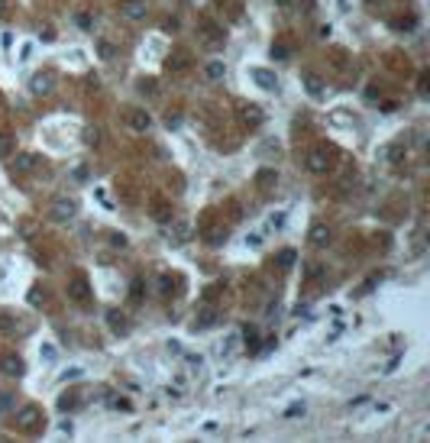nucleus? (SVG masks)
Segmentation results:
<instances>
[{
	"label": "nucleus",
	"instance_id": "obj_1",
	"mask_svg": "<svg viewBox=\"0 0 430 443\" xmlns=\"http://www.w3.org/2000/svg\"><path fill=\"white\" fill-rule=\"evenodd\" d=\"M74 210H78V204H74V201H65V197H58L55 207H52V217H55V220H71Z\"/></svg>",
	"mask_w": 430,
	"mask_h": 443
},
{
	"label": "nucleus",
	"instance_id": "obj_2",
	"mask_svg": "<svg viewBox=\"0 0 430 443\" xmlns=\"http://www.w3.org/2000/svg\"><path fill=\"white\" fill-rule=\"evenodd\" d=\"M252 78H256V84L265 87V91H275L278 87V78L269 71V68H252Z\"/></svg>",
	"mask_w": 430,
	"mask_h": 443
},
{
	"label": "nucleus",
	"instance_id": "obj_3",
	"mask_svg": "<svg viewBox=\"0 0 430 443\" xmlns=\"http://www.w3.org/2000/svg\"><path fill=\"white\" fill-rule=\"evenodd\" d=\"M0 372L3 376H23V359L19 356H0Z\"/></svg>",
	"mask_w": 430,
	"mask_h": 443
},
{
	"label": "nucleus",
	"instance_id": "obj_4",
	"mask_svg": "<svg viewBox=\"0 0 430 443\" xmlns=\"http://www.w3.org/2000/svg\"><path fill=\"white\" fill-rule=\"evenodd\" d=\"M36 424H39V411H36V408H23L19 418H16V427H19V431H32Z\"/></svg>",
	"mask_w": 430,
	"mask_h": 443
},
{
	"label": "nucleus",
	"instance_id": "obj_5",
	"mask_svg": "<svg viewBox=\"0 0 430 443\" xmlns=\"http://www.w3.org/2000/svg\"><path fill=\"white\" fill-rule=\"evenodd\" d=\"M123 16L126 19H142L146 16V0H126V3H123Z\"/></svg>",
	"mask_w": 430,
	"mask_h": 443
},
{
	"label": "nucleus",
	"instance_id": "obj_6",
	"mask_svg": "<svg viewBox=\"0 0 430 443\" xmlns=\"http://www.w3.org/2000/svg\"><path fill=\"white\" fill-rule=\"evenodd\" d=\"M129 126H133L136 133H142V129L152 126V117H149L146 110H133V113H129Z\"/></svg>",
	"mask_w": 430,
	"mask_h": 443
},
{
	"label": "nucleus",
	"instance_id": "obj_7",
	"mask_svg": "<svg viewBox=\"0 0 430 443\" xmlns=\"http://www.w3.org/2000/svg\"><path fill=\"white\" fill-rule=\"evenodd\" d=\"M29 87H32V94H49L52 91V74H32Z\"/></svg>",
	"mask_w": 430,
	"mask_h": 443
},
{
	"label": "nucleus",
	"instance_id": "obj_8",
	"mask_svg": "<svg viewBox=\"0 0 430 443\" xmlns=\"http://www.w3.org/2000/svg\"><path fill=\"white\" fill-rule=\"evenodd\" d=\"M327 165H330L327 152H314L311 159H307V168H311V172H327Z\"/></svg>",
	"mask_w": 430,
	"mask_h": 443
},
{
	"label": "nucleus",
	"instance_id": "obj_9",
	"mask_svg": "<svg viewBox=\"0 0 430 443\" xmlns=\"http://www.w3.org/2000/svg\"><path fill=\"white\" fill-rule=\"evenodd\" d=\"M32 165H36V155H29V152H23V155L13 159V172H29Z\"/></svg>",
	"mask_w": 430,
	"mask_h": 443
},
{
	"label": "nucleus",
	"instance_id": "obj_10",
	"mask_svg": "<svg viewBox=\"0 0 430 443\" xmlns=\"http://www.w3.org/2000/svg\"><path fill=\"white\" fill-rule=\"evenodd\" d=\"M68 295H71L74 301H87V285H84V282H81V278H78V282H74L71 288H68Z\"/></svg>",
	"mask_w": 430,
	"mask_h": 443
},
{
	"label": "nucleus",
	"instance_id": "obj_11",
	"mask_svg": "<svg viewBox=\"0 0 430 443\" xmlns=\"http://www.w3.org/2000/svg\"><path fill=\"white\" fill-rule=\"evenodd\" d=\"M327 240H330V233H327V227H320V223H317V227L311 230V243H317V246H324Z\"/></svg>",
	"mask_w": 430,
	"mask_h": 443
},
{
	"label": "nucleus",
	"instance_id": "obj_12",
	"mask_svg": "<svg viewBox=\"0 0 430 443\" xmlns=\"http://www.w3.org/2000/svg\"><path fill=\"white\" fill-rule=\"evenodd\" d=\"M223 74H227V68H223V62H210V65H207V78H210V81H220Z\"/></svg>",
	"mask_w": 430,
	"mask_h": 443
},
{
	"label": "nucleus",
	"instance_id": "obj_13",
	"mask_svg": "<svg viewBox=\"0 0 430 443\" xmlns=\"http://www.w3.org/2000/svg\"><path fill=\"white\" fill-rule=\"evenodd\" d=\"M39 356H42V359H49V363H52V359L58 356V350H55L52 343H42V346H39Z\"/></svg>",
	"mask_w": 430,
	"mask_h": 443
},
{
	"label": "nucleus",
	"instance_id": "obj_14",
	"mask_svg": "<svg viewBox=\"0 0 430 443\" xmlns=\"http://www.w3.org/2000/svg\"><path fill=\"white\" fill-rule=\"evenodd\" d=\"M10 152H13V139L0 133V159H3V155H10Z\"/></svg>",
	"mask_w": 430,
	"mask_h": 443
},
{
	"label": "nucleus",
	"instance_id": "obj_15",
	"mask_svg": "<svg viewBox=\"0 0 430 443\" xmlns=\"http://www.w3.org/2000/svg\"><path fill=\"white\" fill-rule=\"evenodd\" d=\"M168 68H175V71L188 68V55H175V58H168Z\"/></svg>",
	"mask_w": 430,
	"mask_h": 443
},
{
	"label": "nucleus",
	"instance_id": "obj_16",
	"mask_svg": "<svg viewBox=\"0 0 430 443\" xmlns=\"http://www.w3.org/2000/svg\"><path fill=\"white\" fill-rule=\"evenodd\" d=\"M291 262H295V249H285V253L278 256V265H282V269H288Z\"/></svg>",
	"mask_w": 430,
	"mask_h": 443
},
{
	"label": "nucleus",
	"instance_id": "obj_17",
	"mask_svg": "<svg viewBox=\"0 0 430 443\" xmlns=\"http://www.w3.org/2000/svg\"><path fill=\"white\" fill-rule=\"evenodd\" d=\"M107 320H110V327H113V330H117V333H123V330H126V320H123V317H117V314H110Z\"/></svg>",
	"mask_w": 430,
	"mask_h": 443
},
{
	"label": "nucleus",
	"instance_id": "obj_18",
	"mask_svg": "<svg viewBox=\"0 0 430 443\" xmlns=\"http://www.w3.org/2000/svg\"><path fill=\"white\" fill-rule=\"evenodd\" d=\"M74 23H78L81 29H91V16H87V13H78V16H74Z\"/></svg>",
	"mask_w": 430,
	"mask_h": 443
},
{
	"label": "nucleus",
	"instance_id": "obj_19",
	"mask_svg": "<svg viewBox=\"0 0 430 443\" xmlns=\"http://www.w3.org/2000/svg\"><path fill=\"white\" fill-rule=\"evenodd\" d=\"M243 117H246V120H252V123H259V120H262V113H259L256 107H249V110H243Z\"/></svg>",
	"mask_w": 430,
	"mask_h": 443
},
{
	"label": "nucleus",
	"instance_id": "obj_20",
	"mask_svg": "<svg viewBox=\"0 0 430 443\" xmlns=\"http://www.w3.org/2000/svg\"><path fill=\"white\" fill-rule=\"evenodd\" d=\"M304 414V405H291L288 411H285V418H301Z\"/></svg>",
	"mask_w": 430,
	"mask_h": 443
},
{
	"label": "nucleus",
	"instance_id": "obj_21",
	"mask_svg": "<svg viewBox=\"0 0 430 443\" xmlns=\"http://www.w3.org/2000/svg\"><path fill=\"white\" fill-rule=\"evenodd\" d=\"M97 52H100V58H110V55H113V45H110V42H100Z\"/></svg>",
	"mask_w": 430,
	"mask_h": 443
},
{
	"label": "nucleus",
	"instance_id": "obj_22",
	"mask_svg": "<svg viewBox=\"0 0 430 443\" xmlns=\"http://www.w3.org/2000/svg\"><path fill=\"white\" fill-rule=\"evenodd\" d=\"M272 55H275V58H288V45H272Z\"/></svg>",
	"mask_w": 430,
	"mask_h": 443
},
{
	"label": "nucleus",
	"instance_id": "obj_23",
	"mask_svg": "<svg viewBox=\"0 0 430 443\" xmlns=\"http://www.w3.org/2000/svg\"><path fill=\"white\" fill-rule=\"evenodd\" d=\"M10 408H13V398H10V395H0V414L10 411Z\"/></svg>",
	"mask_w": 430,
	"mask_h": 443
},
{
	"label": "nucleus",
	"instance_id": "obj_24",
	"mask_svg": "<svg viewBox=\"0 0 430 443\" xmlns=\"http://www.w3.org/2000/svg\"><path fill=\"white\" fill-rule=\"evenodd\" d=\"M307 91H311V94H320V84H317V78H314V74H307Z\"/></svg>",
	"mask_w": 430,
	"mask_h": 443
},
{
	"label": "nucleus",
	"instance_id": "obj_25",
	"mask_svg": "<svg viewBox=\"0 0 430 443\" xmlns=\"http://www.w3.org/2000/svg\"><path fill=\"white\" fill-rule=\"evenodd\" d=\"M81 376V369H68V372H61V382H68V379H78Z\"/></svg>",
	"mask_w": 430,
	"mask_h": 443
},
{
	"label": "nucleus",
	"instance_id": "obj_26",
	"mask_svg": "<svg viewBox=\"0 0 430 443\" xmlns=\"http://www.w3.org/2000/svg\"><path fill=\"white\" fill-rule=\"evenodd\" d=\"M113 408H120V411H129V401H126V398H113Z\"/></svg>",
	"mask_w": 430,
	"mask_h": 443
},
{
	"label": "nucleus",
	"instance_id": "obj_27",
	"mask_svg": "<svg viewBox=\"0 0 430 443\" xmlns=\"http://www.w3.org/2000/svg\"><path fill=\"white\" fill-rule=\"evenodd\" d=\"M201 363H204L201 356H188V366H191V369H201Z\"/></svg>",
	"mask_w": 430,
	"mask_h": 443
},
{
	"label": "nucleus",
	"instance_id": "obj_28",
	"mask_svg": "<svg viewBox=\"0 0 430 443\" xmlns=\"http://www.w3.org/2000/svg\"><path fill=\"white\" fill-rule=\"evenodd\" d=\"M3 13H6V3H3V0H0V16H3Z\"/></svg>",
	"mask_w": 430,
	"mask_h": 443
}]
</instances>
